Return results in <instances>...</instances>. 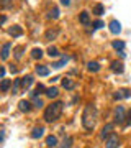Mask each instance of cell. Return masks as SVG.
Wrapping results in <instances>:
<instances>
[{
  "mask_svg": "<svg viewBox=\"0 0 131 148\" xmlns=\"http://www.w3.org/2000/svg\"><path fill=\"white\" fill-rule=\"evenodd\" d=\"M36 74H39V76H48L49 74V68L48 66H36Z\"/></svg>",
  "mask_w": 131,
  "mask_h": 148,
  "instance_id": "16",
  "label": "cell"
},
{
  "mask_svg": "<svg viewBox=\"0 0 131 148\" xmlns=\"http://www.w3.org/2000/svg\"><path fill=\"white\" fill-rule=\"evenodd\" d=\"M43 106H44L43 101L39 99V97H36V99H35V107H36V109H43Z\"/></svg>",
  "mask_w": 131,
  "mask_h": 148,
  "instance_id": "32",
  "label": "cell"
},
{
  "mask_svg": "<svg viewBox=\"0 0 131 148\" xmlns=\"http://www.w3.org/2000/svg\"><path fill=\"white\" fill-rule=\"evenodd\" d=\"M128 122H130V123H131V110L128 112Z\"/></svg>",
  "mask_w": 131,
  "mask_h": 148,
  "instance_id": "36",
  "label": "cell"
},
{
  "mask_svg": "<svg viewBox=\"0 0 131 148\" xmlns=\"http://www.w3.org/2000/svg\"><path fill=\"white\" fill-rule=\"evenodd\" d=\"M113 48H115L116 51H123V48H125V43H123V41H113Z\"/></svg>",
  "mask_w": 131,
  "mask_h": 148,
  "instance_id": "28",
  "label": "cell"
},
{
  "mask_svg": "<svg viewBox=\"0 0 131 148\" xmlns=\"http://www.w3.org/2000/svg\"><path fill=\"white\" fill-rule=\"evenodd\" d=\"M41 92H46V89H44V86L43 84H38L36 86V90H35V92H31L33 95H38V94H41Z\"/></svg>",
  "mask_w": 131,
  "mask_h": 148,
  "instance_id": "30",
  "label": "cell"
},
{
  "mask_svg": "<svg viewBox=\"0 0 131 148\" xmlns=\"http://www.w3.org/2000/svg\"><path fill=\"white\" fill-rule=\"evenodd\" d=\"M79 20H80L82 25H87V23H89V13H87V12H82L80 16H79Z\"/></svg>",
  "mask_w": 131,
  "mask_h": 148,
  "instance_id": "24",
  "label": "cell"
},
{
  "mask_svg": "<svg viewBox=\"0 0 131 148\" xmlns=\"http://www.w3.org/2000/svg\"><path fill=\"white\" fill-rule=\"evenodd\" d=\"M67 61H69V58H67V56H62V58H61V61H58V63H54V64H52V68H56V69L62 68L64 64L67 63Z\"/></svg>",
  "mask_w": 131,
  "mask_h": 148,
  "instance_id": "20",
  "label": "cell"
},
{
  "mask_svg": "<svg viewBox=\"0 0 131 148\" xmlns=\"http://www.w3.org/2000/svg\"><path fill=\"white\" fill-rule=\"evenodd\" d=\"M46 97H49V99H54V97H58L59 95V90H58V87H49V89H46Z\"/></svg>",
  "mask_w": 131,
  "mask_h": 148,
  "instance_id": "9",
  "label": "cell"
},
{
  "mask_svg": "<svg viewBox=\"0 0 131 148\" xmlns=\"http://www.w3.org/2000/svg\"><path fill=\"white\" fill-rule=\"evenodd\" d=\"M61 3H62V5H71V0H61Z\"/></svg>",
  "mask_w": 131,
  "mask_h": 148,
  "instance_id": "35",
  "label": "cell"
},
{
  "mask_svg": "<svg viewBox=\"0 0 131 148\" xmlns=\"http://www.w3.org/2000/svg\"><path fill=\"white\" fill-rule=\"evenodd\" d=\"M97 117H98V114H97V107L94 104L85 106L84 114H82V125L85 130H94L95 123H97Z\"/></svg>",
  "mask_w": 131,
  "mask_h": 148,
  "instance_id": "1",
  "label": "cell"
},
{
  "mask_svg": "<svg viewBox=\"0 0 131 148\" xmlns=\"http://www.w3.org/2000/svg\"><path fill=\"white\" fill-rule=\"evenodd\" d=\"M48 54H49L51 58H58L59 56V49L58 48H54V46H49L48 48Z\"/></svg>",
  "mask_w": 131,
  "mask_h": 148,
  "instance_id": "22",
  "label": "cell"
},
{
  "mask_svg": "<svg viewBox=\"0 0 131 148\" xmlns=\"http://www.w3.org/2000/svg\"><path fill=\"white\" fill-rule=\"evenodd\" d=\"M2 7H3V8H10L12 2H10V0H2Z\"/></svg>",
  "mask_w": 131,
  "mask_h": 148,
  "instance_id": "34",
  "label": "cell"
},
{
  "mask_svg": "<svg viewBox=\"0 0 131 148\" xmlns=\"http://www.w3.org/2000/svg\"><path fill=\"white\" fill-rule=\"evenodd\" d=\"M20 87H21V79H16L15 86H13V94H18L20 92Z\"/></svg>",
  "mask_w": 131,
  "mask_h": 148,
  "instance_id": "29",
  "label": "cell"
},
{
  "mask_svg": "<svg viewBox=\"0 0 131 148\" xmlns=\"http://www.w3.org/2000/svg\"><path fill=\"white\" fill-rule=\"evenodd\" d=\"M8 87H10V81H8V79H2V86H0L2 92H7V90H8Z\"/></svg>",
  "mask_w": 131,
  "mask_h": 148,
  "instance_id": "26",
  "label": "cell"
},
{
  "mask_svg": "<svg viewBox=\"0 0 131 148\" xmlns=\"http://www.w3.org/2000/svg\"><path fill=\"white\" fill-rule=\"evenodd\" d=\"M62 107H64L62 102H52L51 106H48L46 110H44V120L56 122L61 117V114H62Z\"/></svg>",
  "mask_w": 131,
  "mask_h": 148,
  "instance_id": "2",
  "label": "cell"
},
{
  "mask_svg": "<svg viewBox=\"0 0 131 148\" xmlns=\"http://www.w3.org/2000/svg\"><path fill=\"white\" fill-rule=\"evenodd\" d=\"M41 56H43V51L39 49V48H35L31 51V58L33 59H41Z\"/></svg>",
  "mask_w": 131,
  "mask_h": 148,
  "instance_id": "23",
  "label": "cell"
},
{
  "mask_svg": "<svg viewBox=\"0 0 131 148\" xmlns=\"http://www.w3.org/2000/svg\"><path fill=\"white\" fill-rule=\"evenodd\" d=\"M87 68H89V71H92V73H98L100 71V64L95 63V61H92V63L87 64Z\"/></svg>",
  "mask_w": 131,
  "mask_h": 148,
  "instance_id": "18",
  "label": "cell"
},
{
  "mask_svg": "<svg viewBox=\"0 0 131 148\" xmlns=\"http://www.w3.org/2000/svg\"><path fill=\"white\" fill-rule=\"evenodd\" d=\"M123 63H118V61H113V63H111V71H113V73H116V74H121L123 73Z\"/></svg>",
  "mask_w": 131,
  "mask_h": 148,
  "instance_id": "8",
  "label": "cell"
},
{
  "mask_svg": "<svg viewBox=\"0 0 131 148\" xmlns=\"http://www.w3.org/2000/svg\"><path fill=\"white\" fill-rule=\"evenodd\" d=\"M33 82H35V79H33L31 76H26V77H23V79H21V87H23V89H28Z\"/></svg>",
  "mask_w": 131,
  "mask_h": 148,
  "instance_id": "10",
  "label": "cell"
},
{
  "mask_svg": "<svg viewBox=\"0 0 131 148\" xmlns=\"http://www.w3.org/2000/svg\"><path fill=\"white\" fill-rule=\"evenodd\" d=\"M58 16H59V10H58V8H52V10L48 13V18H52V20H56Z\"/></svg>",
  "mask_w": 131,
  "mask_h": 148,
  "instance_id": "27",
  "label": "cell"
},
{
  "mask_svg": "<svg viewBox=\"0 0 131 148\" xmlns=\"http://www.w3.org/2000/svg\"><path fill=\"white\" fill-rule=\"evenodd\" d=\"M59 30H49V32L46 33V40H54V38L58 36Z\"/></svg>",
  "mask_w": 131,
  "mask_h": 148,
  "instance_id": "25",
  "label": "cell"
},
{
  "mask_svg": "<svg viewBox=\"0 0 131 148\" xmlns=\"http://www.w3.org/2000/svg\"><path fill=\"white\" fill-rule=\"evenodd\" d=\"M102 27H105V23H103L102 20H97V21L94 23V28H95V30H98V28H102Z\"/></svg>",
  "mask_w": 131,
  "mask_h": 148,
  "instance_id": "33",
  "label": "cell"
},
{
  "mask_svg": "<svg viewBox=\"0 0 131 148\" xmlns=\"http://www.w3.org/2000/svg\"><path fill=\"white\" fill-rule=\"evenodd\" d=\"M62 87L67 89V90H72L74 87H75V84H74V81H71V79H62Z\"/></svg>",
  "mask_w": 131,
  "mask_h": 148,
  "instance_id": "17",
  "label": "cell"
},
{
  "mask_svg": "<svg viewBox=\"0 0 131 148\" xmlns=\"http://www.w3.org/2000/svg\"><path fill=\"white\" fill-rule=\"evenodd\" d=\"M71 145H72V138H71V137H66V138L62 140V143H61L58 148H71Z\"/></svg>",
  "mask_w": 131,
  "mask_h": 148,
  "instance_id": "19",
  "label": "cell"
},
{
  "mask_svg": "<svg viewBox=\"0 0 131 148\" xmlns=\"http://www.w3.org/2000/svg\"><path fill=\"white\" fill-rule=\"evenodd\" d=\"M118 145H120V138L116 137L115 133H111L107 140V143H105V148H118Z\"/></svg>",
  "mask_w": 131,
  "mask_h": 148,
  "instance_id": "4",
  "label": "cell"
},
{
  "mask_svg": "<svg viewBox=\"0 0 131 148\" xmlns=\"http://www.w3.org/2000/svg\"><path fill=\"white\" fill-rule=\"evenodd\" d=\"M94 13L95 15H103L105 13V7L102 5V3H97V5L94 7Z\"/></svg>",
  "mask_w": 131,
  "mask_h": 148,
  "instance_id": "21",
  "label": "cell"
},
{
  "mask_svg": "<svg viewBox=\"0 0 131 148\" xmlns=\"http://www.w3.org/2000/svg\"><path fill=\"white\" fill-rule=\"evenodd\" d=\"M46 145L49 148H52V147H58V138L54 137V135H49V137L46 138Z\"/></svg>",
  "mask_w": 131,
  "mask_h": 148,
  "instance_id": "15",
  "label": "cell"
},
{
  "mask_svg": "<svg viewBox=\"0 0 131 148\" xmlns=\"http://www.w3.org/2000/svg\"><path fill=\"white\" fill-rule=\"evenodd\" d=\"M10 48H12V43H5L2 46V59H7L8 54H10Z\"/></svg>",
  "mask_w": 131,
  "mask_h": 148,
  "instance_id": "11",
  "label": "cell"
},
{
  "mask_svg": "<svg viewBox=\"0 0 131 148\" xmlns=\"http://www.w3.org/2000/svg\"><path fill=\"white\" fill-rule=\"evenodd\" d=\"M18 107H20L21 112H30V110H31V104H30L28 101H20Z\"/></svg>",
  "mask_w": 131,
  "mask_h": 148,
  "instance_id": "13",
  "label": "cell"
},
{
  "mask_svg": "<svg viewBox=\"0 0 131 148\" xmlns=\"http://www.w3.org/2000/svg\"><path fill=\"white\" fill-rule=\"evenodd\" d=\"M8 33H10L12 36H20L21 33H23V30H21V27H18V25H15V27H12L10 30H8Z\"/></svg>",
  "mask_w": 131,
  "mask_h": 148,
  "instance_id": "14",
  "label": "cell"
},
{
  "mask_svg": "<svg viewBox=\"0 0 131 148\" xmlns=\"http://www.w3.org/2000/svg\"><path fill=\"white\" fill-rule=\"evenodd\" d=\"M111 132H113V125H111V123H107V125H105V127L102 128V132H100V138L103 140V138L110 137Z\"/></svg>",
  "mask_w": 131,
  "mask_h": 148,
  "instance_id": "6",
  "label": "cell"
},
{
  "mask_svg": "<svg viewBox=\"0 0 131 148\" xmlns=\"http://www.w3.org/2000/svg\"><path fill=\"white\" fill-rule=\"evenodd\" d=\"M110 32L113 33V35H118V33L121 32V23L118 20H111L110 21Z\"/></svg>",
  "mask_w": 131,
  "mask_h": 148,
  "instance_id": "7",
  "label": "cell"
},
{
  "mask_svg": "<svg viewBox=\"0 0 131 148\" xmlns=\"http://www.w3.org/2000/svg\"><path fill=\"white\" fill-rule=\"evenodd\" d=\"M23 51H25V48H16V49H15V58L16 59H20L21 58V56H23Z\"/></svg>",
  "mask_w": 131,
  "mask_h": 148,
  "instance_id": "31",
  "label": "cell"
},
{
  "mask_svg": "<svg viewBox=\"0 0 131 148\" xmlns=\"http://www.w3.org/2000/svg\"><path fill=\"white\" fill-rule=\"evenodd\" d=\"M43 135H44V128H43V127H36V128H33V132H31V138H41Z\"/></svg>",
  "mask_w": 131,
  "mask_h": 148,
  "instance_id": "12",
  "label": "cell"
},
{
  "mask_svg": "<svg viewBox=\"0 0 131 148\" xmlns=\"http://www.w3.org/2000/svg\"><path fill=\"white\" fill-rule=\"evenodd\" d=\"M130 97H131V92L128 89H121L118 92H115V95H113V99H116V101H120V99H130Z\"/></svg>",
  "mask_w": 131,
  "mask_h": 148,
  "instance_id": "5",
  "label": "cell"
},
{
  "mask_svg": "<svg viewBox=\"0 0 131 148\" xmlns=\"http://www.w3.org/2000/svg\"><path fill=\"white\" fill-rule=\"evenodd\" d=\"M125 107L123 106H118L115 109V122L116 123H123V122H125Z\"/></svg>",
  "mask_w": 131,
  "mask_h": 148,
  "instance_id": "3",
  "label": "cell"
}]
</instances>
